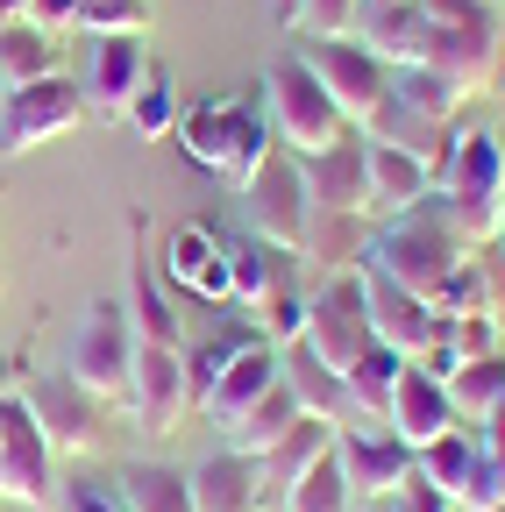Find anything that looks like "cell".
Here are the masks:
<instances>
[{"instance_id": "1", "label": "cell", "mask_w": 505, "mask_h": 512, "mask_svg": "<svg viewBox=\"0 0 505 512\" xmlns=\"http://www.w3.org/2000/svg\"><path fill=\"white\" fill-rule=\"evenodd\" d=\"M470 256H477V249L463 242V228L449 221V207H441L434 192H427L420 207H406V214H392V221H377V228H370L363 264H370V271H385V278H399L406 292H420V299L434 306V292L449 285V278L470 264Z\"/></svg>"}, {"instance_id": "2", "label": "cell", "mask_w": 505, "mask_h": 512, "mask_svg": "<svg viewBox=\"0 0 505 512\" xmlns=\"http://www.w3.org/2000/svg\"><path fill=\"white\" fill-rule=\"evenodd\" d=\"M178 150L193 157L207 178H221L228 192H242L249 178H257V164L278 150L271 143V114L249 100V93H221V100H200L178 114Z\"/></svg>"}, {"instance_id": "3", "label": "cell", "mask_w": 505, "mask_h": 512, "mask_svg": "<svg viewBox=\"0 0 505 512\" xmlns=\"http://www.w3.org/2000/svg\"><path fill=\"white\" fill-rule=\"evenodd\" d=\"M434 200L449 207V221L463 228L470 249L498 242V214H505V143L491 128H456L449 136V164L434 178Z\"/></svg>"}, {"instance_id": "4", "label": "cell", "mask_w": 505, "mask_h": 512, "mask_svg": "<svg viewBox=\"0 0 505 512\" xmlns=\"http://www.w3.org/2000/svg\"><path fill=\"white\" fill-rule=\"evenodd\" d=\"M420 8H427V64L477 100L498 72V50H505L498 0H420Z\"/></svg>"}, {"instance_id": "5", "label": "cell", "mask_w": 505, "mask_h": 512, "mask_svg": "<svg viewBox=\"0 0 505 512\" xmlns=\"http://www.w3.org/2000/svg\"><path fill=\"white\" fill-rule=\"evenodd\" d=\"M264 114H271V136H278L292 157H313V150H328V143L356 136L349 114L328 100V86L313 79L292 50L271 64V72H264Z\"/></svg>"}, {"instance_id": "6", "label": "cell", "mask_w": 505, "mask_h": 512, "mask_svg": "<svg viewBox=\"0 0 505 512\" xmlns=\"http://www.w3.org/2000/svg\"><path fill=\"white\" fill-rule=\"evenodd\" d=\"M292 57H299L306 72L328 86V100L349 114V128H363L377 107L392 100V72H385V64H377L356 36H299V50H292Z\"/></svg>"}, {"instance_id": "7", "label": "cell", "mask_w": 505, "mask_h": 512, "mask_svg": "<svg viewBox=\"0 0 505 512\" xmlns=\"http://www.w3.org/2000/svg\"><path fill=\"white\" fill-rule=\"evenodd\" d=\"M86 121V93L72 72H50L36 86H15L8 100H0V157H29L57 136H72V128Z\"/></svg>"}, {"instance_id": "8", "label": "cell", "mask_w": 505, "mask_h": 512, "mask_svg": "<svg viewBox=\"0 0 505 512\" xmlns=\"http://www.w3.org/2000/svg\"><path fill=\"white\" fill-rule=\"evenodd\" d=\"M299 349L328 370H349L363 349H370V306H363V278L342 271V278H321L306 292V328H299Z\"/></svg>"}, {"instance_id": "9", "label": "cell", "mask_w": 505, "mask_h": 512, "mask_svg": "<svg viewBox=\"0 0 505 512\" xmlns=\"http://www.w3.org/2000/svg\"><path fill=\"white\" fill-rule=\"evenodd\" d=\"M129 363H136V328H129V306H121V299L86 306L79 335H72V363H65V370L86 384V392H93L100 406H121V399H129Z\"/></svg>"}, {"instance_id": "10", "label": "cell", "mask_w": 505, "mask_h": 512, "mask_svg": "<svg viewBox=\"0 0 505 512\" xmlns=\"http://www.w3.org/2000/svg\"><path fill=\"white\" fill-rule=\"evenodd\" d=\"M0 498L29 505V512L57 505V456H50L43 427L29 420L22 392H0Z\"/></svg>"}, {"instance_id": "11", "label": "cell", "mask_w": 505, "mask_h": 512, "mask_svg": "<svg viewBox=\"0 0 505 512\" xmlns=\"http://www.w3.org/2000/svg\"><path fill=\"white\" fill-rule=\"evenodd\" d=\"M242 214H249V235L257 242H271V249H306V185H299V157L292 150H271L264 164H257V178H249L242 192Z\"/></svg>"}, {"instance_id": "12", "label": "cell", "mask_w": 505, "mask_h": 512, "mask_svg": "<svg viewBox=\"0 0 505 512\" xmlns=\"http://www.w3.org/2000/svg\"><path fill=\"white\" fill-rule=\"evenodd\" d=\"M22 406H29V420L43 427L50 456H86L93 434H100V399L86 392L72 370H36V377H22Z\"/></svg>"}, {"instance_id": "13", "label": "cell", "mask_w": 505, "mask_h": 512, "mask_svg": "<svg viewBox=\"0 0 505 512\" xmlns=\"http://www.w3.org/2000/svg\"><path fill=\"white\" fill-rule=\"evenodd\" d=\"M143 434H178V420L193 413V377H185V349H157V342H136V363H129V399Z\"/></svg>"}, {"instance_id": "14", "label": "cell", "mask_w": 505, "mask_h": 512, "mask_svg": "<svg viewBox=\"0 0 505 512\" xmlns=\"http://www.w3.org/2000/svg\"><path fill=\"white\" fill-rule=\"evenodd\" d=\"M143 79H150V36H93L86 79H79L86 114H93V121H129Z\"/></svg>"}, {"instance_id": "15", "label": "cell", "mask_w": 505, "mask_h": 512, "mask_svg": "<svg viewBox=\"0 0 505 512\" xmlns=\"http://www.w3.org/2000/svg\"><path fill=\"white\" fill-rule=\"evenodd\" d=\"M356 278H363V306H370V342H385L399 356H420L427 342H441V313L420 292H406L399 278L370 271V264H356Z\"/></svg>"}, {"instance_id": "16", "label": "cell", "mask_w": 505, "mask_h": 512, "mask_svg": "<svg viewBox=\"0 0 505 512\" xmlns=\"http://www.w3.org/2000/svg\"><path fill=\"white\" fill-rule=\"evenodd\" d=\"M335 463H342L356 505H363V498H392V491L413 484V448H406L392 427H342V434H335Z\"/></svg>"}, {"instance_id": "17", "label": "cell", "mask_w": 505, "mask_h": 512, "mask_svg": "<svg viewBox=\"0 0 505 512\" xmlns=\"http://www.w3.org/2000/svg\"><path fill=\"white\" fill-rule=\"evenodd\" d=\"M385 72H406V64H427V8L420 0H363L356 29H349Z\"/></svg>"}, {"instance_id": "18", "label": "cell", "mask_w": 505, "mask_h": 512, "mask_svg": "<svg viewBox=\"0 0 505 512\" xmlns=\"http://www.w3.org/2000/svg\"><path fill=\"white\" fill-rule=\"evenodd\" d=\"M164 278H171L178 292H193V299H214V306L235 299V285H228V242H221L214 228H200V221H178V228H171V242H164Z\"/></svg>"}, {"instance_id": "19", "label": "cell", "mask_w": 505, "mask_h": 512, "mask_svg": "<svg viewBox=\"0 0 505 512\" xmlns=\"http://www.w3.org/2000/svg\"><path fill=\"white\" fill-rule=\"evenodd\" d=\"M299 185H306V207L363 214V200H370V178H363V136H342V143H328V150L299 157Z\"/></svg>"}, {"instance_id": "20", "label": "cell", "mask_w": 505, "mask_h": 512, "mask_svg": "<svg viewBox=\"0 0 505 512\" xmlns=\"http://www.w3.org/2000/svg\"><path fill=\"white\" fill-rule=\"evenodd\" d=\"M363 178H370V200H363V221L370 228L392 221V214H406V207H420L427 192H434L420 157H406L392 143H370V136H363Z\"/></svg>"}, {"instance_id": "21", "label": "cell", "mask_w": 505, "mask_h": 512, "mask_svg": "<svg viewBox=\"0 0 505 512\" xmlns=\"http://www.w3.org/2000/svg\"><path fill=\"white\" fill-rule=\"evenodd\" d=\"M335 434H342V427H328V420L299 413V420H292V427L264 448V456H257V491H264V505H278V498H285V491H292L313 463H321L328 448H335Z\"/></svg>"}, {"instance_id": "22", "label": "cell", "mask_w": 505, "mask_h": 512, "mask_svg": "<svg viewBox=\"0 0 505 512\" xmlns=\"http://www.w3.org/2000/svg\"><path fill=\"white\" fill-rule=\"evenodd\" d=\"M271 384H278V349H271V342H249V349H242V356H235V363L214 377V392L200 399L207 427H221V434H228V427H235L249 406H257V399L271 392Z\"/></svg>"}, {"instance_id": "23", "label": "cell", "mask_w": 505, "mask_h": 512, "mask_svg": "<svg viewBox=\"0 0 505 512\" xmlns=\"http://www.w3.org/2000/svg\"><path fill=\"white\" fill-rule=\"evenodd\" d=\"M278 370H285V384H292V399H299V413H313V420H328V427H370L363 413H356V399H349V384H342V370H328V363H313L299 342H285L278 349Z\"/></svg>"}, {"instance_id": "24", "label": "cell", "mask_w": 505, "mask_h": 512, "mask_svg": "<svg viewBox=\"0 0 505 512\" xmlns=\"http://www.w3.org/2000/svg\"><path fill=\"white\" fill-rule=\"evenodd\" d=\"M385 427H392L406 448H427L434 434H449V427H463V420H456V406H449V384H434V377H420V370L406 363V377H399V392H392Z\"/></svg>"}, {"instance_id": "25", "label": "cell", "mask_w": 505, "mask_h": 512, "mask_svg": "<svg viewBox=\"0 0 505 512\" xmlns=\"http://www.w3.org/2000/svg\"><path fill=\"white\" fill-rule=\"evenodd\" d=\"M185 484H193V512H264L257 456H242V448H221V456H207Z\"/></svg>"}, {"instance_id": "26", "label": "cell", "mask_w": 505, "mask_h": 512, "mask_svg": "<svg viewBox=\"0 0 505 512\" xmlns=\"http://www.w3.org/2000/svg\"><path fill=\"white\" fill-rule=\"evenodd\" d=\"M363 249H370V221H363V214H335V207H313V214H306V249H299V264H313L321 278L356 271Z\"/></svg>"}, {"instance_id": "27", "label": "cell", "mask_w": 505, "mask_h": 512, "mask_svg": "<svg viewBox=\"0 0 505 512\" xmlns=\"http://www.w3.org/2000/svg\"><path fill=\"white\" fill-rule=\"evenodd\" d=\"M129 235H136V256H129V328H136V342H157V349H185V335H178V313H171V299H164V285H157V271L143 264V214L129 221Z\"/></svg>"}, {"instance_id": "28", "label": "cell", "mask_w": 505, "mask_h": 512, "mask_svg": "<svg viewBox=\"0 0 505 512\" xmlns=\"http://www.w3.org/2000/svg\"><path fill=\"white\" fill-rule=\"evenodd\" d=\"M292 278H299V256H292V249H271V242H257V235L228 242V285H235L228 306L249 313L264 292H278V285H292Z\"/></svg>"}, {"instance_id": "29", "label": "cell", "mask_w": 505, "mask_h": 512, "mask_svg": "<svg viewBox=\"0 0 505 512\" xmlns=\"http://www.w3.org/2000/svg\"><path fill=\"white\" fill-rule=\"evenodd\" d=\"M50 72H65V36H50L36 22H8L0 29V86H36Z\"/></svg>"}, {"instance_id": "30", "label": "cell", "mask_w": 505, "mask_h": 512, "mask_svg": "<svg viewBox=\"0 0 505 512\" xmlns=\"http://www.w3.org/2000/svg\"><path fill=\"white\" fill-rule=\"evenodd\" d=\"M406 363H413V356H399V349H385V342H370V349H363V356L342 370L349 399H356V413H363L370 427H385V413H392V392H399Z\"/></svg>"}, {"instance_id": "31", "label": "cell", "mask_w": 505, "mask_h": 512, "mask_svg": "<svg viewBox=\"0 0 505 512\" xmlns=\"http://www.w3.org/2000/svg\"><path fill=\"white\" fill-rule=\"evenodd\" d=\"M470 463H477V434H470V427H449V434H434L427 448H413V477H420L427 491H441L449 505H456Z\"/></svg>"}, {"instance_id": "32", "label": "cell", "mask_w": 505, "mask_h": 512, "mask_svg": "<svg viewBox=\"0 0 505 512\" xmlns=\"http://www.w3.org/2000/svg\"><path fill=\"white\" fill-rule=\"evenodd\" d=\"M292 420H299V399H292V384H285V370H278V384H271V392H264L257 406H249V413H242L221 441H228V448H242V456H264V448H271Z\"/></svg>"}, {"instance_id": "33", "label": "cell", "mask_w": 505, "mask_h": 512, "mask_svg": "<svg viewBox=\"0 0 505 512\" xmlns=\"http://www.w3.org/2000/svg\"><path fill=\"white\" fill-rule=\"evenodd\" d=\"M392 93L413 107V114H427V121H441V128H456V114L470 107V93L456 86V79H441L434 64H406V72H392Z\"/></svg>"}, {"instance_id": "34", "label": "cell", "mask_w": 505, "mask_h": 512, "mask_svg": "<svg viewBox=\"0 0 505 512\" xmlns=\"http://www.w3.org/2000/svg\"><path fill=\"white\" fill-rule=\"evenodd\" d=\"M121 505L129 512H193V484H185V470L136 463V470H121Z\"/></svg>"}, {"instance_id": "35", "label": "cell", "mask_w": 505, "mask_h": 512, "mask_svg": "<svg viewBox=\"0 0 505 512\" xmlns=\"http://www.w3.org/2000/svg\"><path fill=\"white\" fill-rule=\"evenodd\" d=\"M449 406H456V420H484V413L505 406V349L484 356V363H463L449 377Z\"/></svg>"}, {"instance_id": "36", "label": "cell", "mask_w": 505, "mask_h": 512, "mask_svg": "<svg viewBox=\"0 0 505 512\" xmlns=\"http://www.w3.org/2000/svg\"><path fill=\"white\" fill-rule=\"evenodd\" d=\"M278 512H356V491H349V477H342V463H335V448L278 498Z\"/></svg>"}, {"instance_id": "37", "label": "cell", "mask_w": 505, "mask_h": 512, "mask_svg": "<svg viewBox=\"0 0 505 512\" xmlns=\"http://www.w3.org/2000/svg\"><path fill=\"white\" fill-rule=\"evenodd\" d=\"M249 342H264L257 328H249V320H235V328H221L214 342H200V349H185V377H193V413H200V399L214 392V377L249 349Z\"/></svg>"}, {"instance_id": "38", "label": "cell", "mask_w": 505, "mask_h": 512, "mask_svg": "<svg viewBox=\"0 0 505 512\" xmlns=\"http://www.w3.org/2000/svg\"><path fill=\"white\" fill-rule=\"evenodd\" d=\"M129 128L143 143H157V136H171L178 128V86H171V72H157L150 64V79H143V93H136V107H129Z\"/></svg>"}, {"instance_id": "39", "label": "cell", "mask_w": 505, "mask_h": 512, "mask_svg": "<svg viewBox=\"0 0 505 512\" xmlns=\"http://www.w3.org/2000/svg\"><path fill=\"white\" fill-rule=\"evenodd\" d=\"M441 342L456 349V363H484L505 349V328H498V313H449L441 320Z\"/></svg>"}, {"instance_id": "40", "label": "cell", "mask_w": 505, "mask_h": 512, "mask_svg": "<svg viewBox=\"0 0 505 512\" xmlns=\"http://www.w3.org/2000/svg\"><path fill=\"white\" fill-rule=\"evenodd\" d=\"M86 36H150V0H79Z\"/></svg>"}, {"instance_id": "41", "label": "cell", "mask_w": 505, "mask_h": 512, "mask_svg": "<svg viewBox=\"0 0 505 512\" xmlns=\"http://www.w3.org/2000/svg\"><path fill=\"white\" fill-rule=\"evenodd\" d=\"M456 505H463V512H505V463L477 448V463H470V477H463Z\"/></svg>"}, {"instance_id": "42", "label": "cell", "mask_w": 505, "mask_h": 512, "mask_svg": "<svg viewBox=\"0 0 505 512\" xmlns=\"http://www.w3.org/2000/svg\"><path fill=\"white\" fill-rule=\"evenodd\" d=\"M356 8L363 0H299V36H349L356 29Z\"/></svg>"}, {"instance_id": "43", "label": "cell", "mask_w": 505, "mask_h": 512, "mask_svg": "<svg viewBox=\"0 0 505 512\" xmlns=\"http://www.w3.org/2000/svg\"><path fill=\"white\" fill-rule=\"evenodd\" d=\"M57 512H129V505H121V491H114V484L72 477V484H57Z\"/></svg>"}, {"instance_id": "44", "label": "cell", "mask_w": 505, "mask_h": 512, "mask_svg": "<svg viewBox=\"0 0 505 512\" xmlns=\"http://www.w3.org/2000/svg\"><path fill=\"white\" fill-rule=\"evenodd\" d=\"M22 22H36V29H50V36H65V29H79V0H29Z\"/></svg>"}, {"instance_id": "45", "label": "cell", "mask_w": 505, "mask_h": 512, "mask_svg": "<svg viewBox=\"0 0 505 512\" xmlns=\"http://www.w3.org/2000/svg\"><path fill=\"white\" fill-rule=\"evenodd\" d=\"M392 512H449V498H441V491H427V484L413 477L406 491H392Z\"/></svg>"}, {"instance_id": "46", "label": "cell", "mask_w": 505, "mask_h": 512, "mask_svg": "<svg viewBox=\"0 0 505 512\" xmlns=\"http://www.w3.org/2000/svg\"><path fill=\"white\" fill-rule=\"evenodd\" d=\"M477 427H484V434H477V448H484V456H498V463H505V406H498V413H484Z\"/></svg>"}, {"instance_id": "47", "label": "cell", "mask_w": 505, "mask_h": 512, "mask_svg": "<svg viewBox=\"0 0 505 512\" xmlns=\"http://www.w3.org/2000/svg\"><path fill=\"white\" fill-rule=\"evenodd\" d=\"M0 392H22V363L15 356H0Z\"/></svg>"}, {"instance_id": "48", "label": "cell", "mask_w": 505, "mask_h": 512, "mask_svg": "<svg viewBox=\"0 0 505 512\" xmlns=\"http://www.w3.org/2000/svg\"><path fill=\"white\" fill-rule=\"evenodd\" d=\"M271 15H278V29H292L299 22V0H271Z\"/></svg>"}, {"instance_id": "49", "label": "cell", "mask_w": 505, "mask_h": 512, "mask_svg": "<svg viewBox=\"0 0 505 512\" xmlns=\"http://www.w3.org/2000/svg\"><path fill=\"white\" fill-rule=\"evenodd\" d=\"M22 8H29V0H0V29H8V22H22Z\"/></svg>"}, {"instance_id": "50", "label": "cell", "mask_w": 505, "mask_h": 512, "mask_svg": "<svg viewBox=\"0 0 505 512\" xmlns=\"http://www.w3.org/2000/svg\"><path fill=\"white\" fill-rule=\"evenodd\" d=\"M356 512H392V498H363V505H356Z\"/></svg>"}, {"instance_id": "51", "label": "cell", "mask_w": 505, "mask_h": 512, "mask_svg": "<svg viewBox=\"0 0 505 512\" xmlns=\"http://www.w3.org/2000/svg\"><path fill=\"white\" fill-rule=\"evenodd\" d=\"M498 256H505V214H498Z\"/></svg>"}, {"instance_id": "52", "label": "cell", "mask_w": 505, "mask_h": 512, "mask_svg": "<svg viewBox=\"0 0 505 512\" xmlns=\"http://www.w3.org/2000/svg\"><path fill=\"white\" fill-rule=\"evenodd\" d=\"M0 100H8V86H0Z\"/></svg>"}]
</instances>
